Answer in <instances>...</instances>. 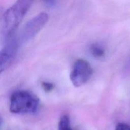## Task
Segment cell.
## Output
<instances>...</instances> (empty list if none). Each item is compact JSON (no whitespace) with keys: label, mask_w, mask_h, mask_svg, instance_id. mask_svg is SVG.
<instances>
[{"label":"cell","mask_w":130,"mask_h":130,"mask_svg":"<svg viewBox=\"0 0 130 130\" xmlns=\"http://www.w3.org/2000/svg\"><path fill=\"white\" fill-rule=\"evenodd\" d=\"M34 0H17L4 14L3 34L9 39L13 36L24 17L31 6Z\"/></svg>","instance_id":"cell-1"},{"label":"cell","mask_w":130,"mask_h":130,"mask_svg":"<svg viewBox=\"0 0 130 130\" xmlns=\"http://www.w3.org/2000/svg\"><path fill=\"white\" fill-rule=\"evenodd\" d=\"M39 99L28 91H15L10 98V111L13 114H33L38 110Z\"/></svg>","instance_id":"cell-2"},{"label":"cell","mask_w":130,"mask_h":130,"mask_svg":"<svg viewBox=\"0 0 130 130\" xmlns=\"http://www.w3.org/2000/svg\"><path fill=\"white\" fill-rule=\"evenodd\" d=\"M49 20L46 13L42 12L37 15L25 24L20 33V43H27L31 40L41 30Z\"/></svg>","instance_id":"cell-3"},{"label":"cell","mask_w":130,"mask_h":130,"mask_svg":"<svg viewBox=\"0 0 130 130\" xmlns=\"http://www.w3.org/2000/svg\"><path fill=\"white\" fill-rule=\"evenodd\" d=\"M93 69L90 63L84 59H78L72 66L70 79L75 87L85 85L92 76Z\"/></svg>","instance_id":"cell-4"},{"label":"cell","mask_w":130,"mask_h":130,"mask_svg":"<svg viewBox=\"0 0 130 130\" xmlns=\"http://www.w3.org/2000/svg\"><path fill=\"white\" fill-rule=\"evenodd\" d=\"M20 41L17 38L11 37L1 50L0 53V72L2 73L11 65L16 57Z\"/></svg>","instance_id":"cell-5"},{"label":"cell","mask_w":130,"mask_h":130,"mask_svg":"<svg viewBox=\"0 0 130 130\" xmlns=\"http://www.w3.org/2000/svg\"><path fill=\"white\" fill-rule=\"evenodd\" d=\"M90 53L95 58H101L105 54V48L99 43H93L90 48Z\"/></svg>","instance_id":"cell-6"},{"label":"cell","mask_w":130,"mask_h":130,"mask_svg":"<svg viewBox=\"0 0 130 130\" xmlns=\"http://www.w3.org/2000/svg\"><path fill=\"white\" fill-rule=\"evenodd\" d=\"M58 130H72L68 115H63L60 118L58 122Z\"/></svg>","instance_id":"cell-7"},{"label":"cell","mask_w":130,"mask_h":130,"mask_svg":"<svg viewBox=\"0 0 130 130\" xmlns=\"http://www.w3.org/2000/svg\"><path fill=\"white\" fill-rule=\"evenodd\" d=\"M41 86L46 92H50L54 88L53 84L52 83L47 82V81H43L41 83Z\"/></svg>","instance_id":"cell-8"},{"label":"cell","mask_w":130,"mask_h":130,"mask_svg":"<svg viewBox=\"0 0 130 130\" xmlns=\"http://www.w3.org/2000/svg\"><path fill=\"white\" fill-rule=\"evenodd\" d=\"M115 130H130V126L126 123H119L116 127Z\"/></svg>","instance_id":"cell-9"},{"label":"cell","mask_w":130,"mask_h":130,"mask_svg":"<svg viewBox=\"0 0 130 130\" xmlns=\"http://www.w3.org/2000/svg\"><path fill=\"white\" fill-rule=\"evenodd\" d=\"M42 1L50 6H54L56 2V0H42Z\"/></svg>","instance_id":"cell-10"},{"label":"cell","mask_w":130,"mask_h":130,"mask_svg":"<svg viewBox=\"0 0 130 130\" xmlns=\"http://www.w3.org/2000/svg\"><path fill=\"white\" fill-rule=\"evenodd\" d=\"M126 70L130 69V55L129 57H128V60H127V63H126Z\"/></svg>","instance_id":"cell-11"}]
</instances>
